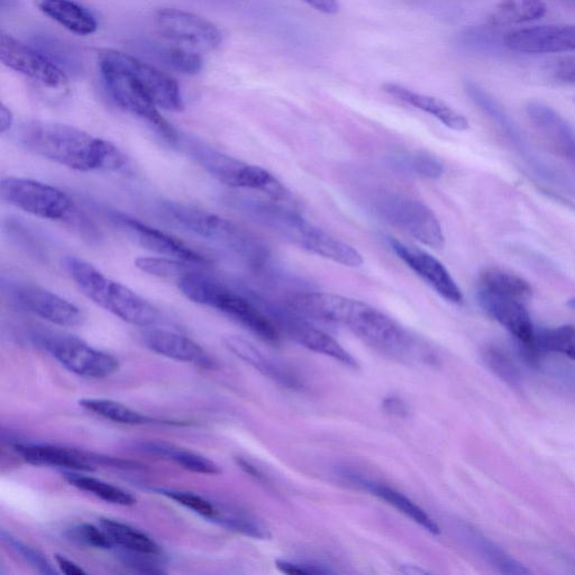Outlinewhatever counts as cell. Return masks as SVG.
Here are the masks:
<instances>
[{"label": "cell", "instance_id": "6da1fadb", "mask_svg": "<svg viewBox=\"0 0 575 575\" xmlns=\"http://www.w3.org/2000/svg\"><path fill=\"white\" fill-rule=\"evenodd\" d=\"M287 303L309 318L340 325L371 349L399 361L424 358L426 350L416 337L381 310L363 301L325 292H307Z\"/></svg>", "mask_w": 575, "mask_h": 575}, {"label": "cell", "instance_id": "7a4b0ae2", "mask_svg": "<svg viewBox=\"0 0 575 575\" xmlns=\"http://www.w3.org/2000/svg\"><path fill=\"white\" fill-rule=\"evenodd\" d=\"M15 138L27 152L79 172L118 171L126 166L115 144L75 126L43 121L18 126Z\"/></svg>", "mask_w": 575, "mask_h": 575}, {"label": "cell", "instance_id": "3957f363", "mask_svg": "<svg viewBox=\"0 0 575 575\" xmlns=\"http://www.w3.org/2000/svg\"><path fill=\"white\" fill-rule=\"evenodd\" d=\"M237 204L259 224L300 249L345 267L357 268L363 264L357 249L308 222L286 204L250 199L237 200Z\"/></svg>", "mask_w": 575, "mask_h": 575}, {"label": "cell", "instance_id": "277c9868", "mask_svg": "<svg viewBox=\"0 0 575 575\" xmlns=\"http://www.w3.org/2000/svg\"><path fill=\"white\" fill-rule=\"evenodd\" d=\"M164 213L185 230L234 255L255 272L269 269L270 252L258 236L230 219L176 202L163 204Z\"/></svg>", "mask_w": 575, "mask_h": 575}, {"label": "cell", "instance_id": "5b68a950", "mask_svg": "<svg viewBox=\"0 0 575 575\" xmlns=\"http://www.w3.org/2000/svg\"><path fill=\"white\" fill-rule=\"evenodd\" d=\"M198 268L191 269L176 282L182 295L196 304L218 310L263 341L272 344L280 341L278 327L245 288L228 287Z\"/></svg>", "mask_w": 575, "mask_h": 575}, {"label": "cell", "instance_id": "8992f818", "mask_svg": "<svg viewBox=\"0 0 575 575\" xmlns=\"http://www.w3.org/2000/svg\"><path fill=\"white\" fill-rule=\"evenodd\" d=\"M66 268L73 282L88 299L131 325L152 328L168 324L158 307L120 282L107 278L89 262L70 257Z\"/></svg>", "mask_w": 575, "mask_h": 575}, {"label": "cell", "instance_id": "52a82bcc", "mask_svg": "<svg viewBox=\"0 0 575 575\" xmlns=\"http://www.w3.org/2000/svg\"><path fill=\"white\" fill-rule=\"evenodd\" d=\"M100 76L108 94L124 111L139 117L164 141L177 145L179 134L162 116L148 89L132 66V56L115 50H102L98 54Z\"/></svg>", "mask_w": 575, "mask_h": 575}, {"label": "cell", "instance_id": "ba28073f", "mask_svg": "<svg viewBox=\"0 0 575 575\" xmlns=\"http://www.w3.org/2000/svg\"><path fill=\"white\" fill-rule=\"evenodd\" d=\"M0 197L26 214L68 224L89 239L96 236L93 224L71 197L57 187L31 179L7 177L0 182Z\"/></svg>", "mask_w": 575, "mask_h": 575}, {"label": "cell", "instance_id": "9c48e42d", "mask_svg": "<svg viewBox=\"0 0 575 575\" xmlns=\"http://www.w3.org/2000/svg\"><path fill=\"white\" fill-rule=\"evenodd\" d=\"M185 148L200 167L227 187L260 191L273 202L286 205L291 199L287 188L266 169L231 157L197 139L186 140Z\"/></svg>", "mask_w": 575, "mask_h": 575}, {"label": "cell", "instance_id": "30bf717a", "mask_svg": "<svg viewBox=\"0 0 575 575\" xmlns=\"http://www.w3.org/2000/svg\"><path fill=\"white\" fill-rule=\"evenodd\" d=\"M369 204L373 213L391 226L430 248H443L442 226L432 209L421 200L382 190L371 196Z\"/></svg>", "mask_w": 575, "mask_h": 575}, {"label": "cell", "instance_id": "8fae6325", "mask_svg": "<svg viewBox=\"0 0 575 575\" xmlns=\"http://www.w3.org/2000/svg\"><path fill=\"white\" fill-rule=\"evenodd\" d=\"M250 296L276 324L279 331H284L291 340L304 346L309 351L323 354L351 368H357L358 363L343 346L331 335L308 321L309 317L292 308L287 301L272 300L259 292L250 290Z\"/></svg>", "mask_w": 575, "mask_h": 575}, {"label": "cell", "instance_id": "7c38bea8", "mask_svg": "<svg viewBox=\"0 0 575 575\" xmlns=\"http://www.w3.org/2000/svg\"><path fill=\"white\" fill-rule=\"evenodd\" d=\"M4 296L13 305L62 327H77L85 321L82 310L54 292L30 282H3Z\"/></svg>", "mask_w": 575, "mask_h": 575}, {"label": "cell", "instance_id": "4fadbf2b", "mask_svg": "<svg viewBox=\"0 0 575 575\" xmlns=\"http://www.w3.org/2000/svg\"><path fill=\"white\" fill-rule=\"evenodd\" d=\"M0 60L4 65L44 88L65 91L68 87L66 72L39 49L17 41L11 35L0 36Z\"/></svg>", "mask_w": 575, "mask_h": 575}, {"label": "cell", "instance_id": "5bb4252c", "mask_svg": "<svg viewBox=\"0 0 575 575\" xmlns=\"http://www.w3.org/2000/svg\"><path fill=\"white\" fill-rule=\"evenodd\" d=\"M43 343L54 359L77 376L104 379L120 369V362L114 355L97 350L76 337L49 336Z\"/></svg>", "mask_w": 575, "mask_h": 575}, {"label": "cell", "instance_id": "9a60e30c", "mask_svg": "<svg viewBox=\"0 0 575 575\" xmlns=\"http://www.w3.org/2000/svg\"><path fill=\"white\" fill-rule=\"evenodd\" d=\"M154 23L163 38L193 49L215 50L223 42V34L215 24L181 9H160Z\"/></svg>", "mask_w": 575, "mask_h": 575}, {"label": "cell", "instance_id": "2e32d148", "mask_svg": "<svg viewBox=\"0 0 575 575\" xmlns=\"http://www.w3.org/2000/svg\"><path fill=\"white\" fill-rule=\"evenodd\" d=\"M477 298L481 308L515 337L526 359L535 363L534 341L536 328L532 322L531 315L528 313L526 304L522 300L498 295L495 292L480 288L477 291Z\"/></svg>", "mask_w": 575, "mask_h": 575}, {"label": "cell", "instance_id": "e0dca14e", "mask_svg": "<svg viewBox=\"0 0 575 575\" xmlns=\"http://www.w3.org/2000/svg\"><path fill=\"white\" fill-rule=\"evenodd\" d=\"M108 216L117 227L122 228L142 248L158 253L161 257L163 255V257L186 261L198 267L208 266L211 263L205 255L191 249L176 237L142 223L139 219L118 211H111Z\"/></svg>", "mask_w": 575, "mask_h": 575}, {"label": "cell", "instance_id": "ac0fdd59", "mask_svg": "<svg viewBox=\"0 0 575 575\" xmlns=\"http://www.w3.org/2000/svg\"><path fill=\"white\" fill-rule=\"evenodd\" d=\"M389 245L397 257L405 262L407 267L412 269L436 294L451 304L461 305L463 303L460 287L451 273L432 254L395 239H389Z\"/></svg>", "mask_w": 575, "mask_h": 575}, {"label": "cell", "instance_id": "d6986e66", "mask_svg": "<svg viewBox=\"0 0 575 575\" xmlns=\"http://www.w3.org/2000/svg\"><path fill=\"white\" fill-rule=\"evenodd\" d=\"M505 47L527 54L575 52V25H545L509 32Z\"/></svg>", "mask_w": 575, "mask_h": 575}, {"label": "cell", "instance_id": "ffe728a7", "mask_svg": "<svg viewBox=\"0 0 575 575\" xmlns=\"http://www.w3.org/2000/svg\"><path fill=\"white\" fill-rule=\"evenodd\" d=\"M141 340L146 348L164 358L202 365V367L212 365L211 358L202 346L185 335L152 327L143 332Z\"/></svg>", "mask_w": 575, "mask_h": 575}, {"label": "cell", "instance_id": "44dd1931", "mask_svg": "<svg viewBox=\"0 0 575 575\" xmlns=\"http://www.w3.org/2000/svg\"><path fill=\"white\" fill-rule=\"evenodd\" d=\"M15 450L31 464L72 471H93L96 462L84 452L53 445L20 444L15 446Z\"/></svg>", "mask_w": 575, "mask_h": 575}, {"label": "cell", "instance_id": "7402d4cb", "mask_svg": "<svg viewBox=\"0 0 575 575\" xmlns=\"http://www.w3.org/2000/svg\"><path fill=\"white\" fill-rule=\"evenodd\" d=\"M386 93L409 106H413L419 111L432 115L446 127L453 131L463 132L470 129V123L467 117L455 111L454 108L447 105L443 100L416 93L397 84L383 85Z\"/></svg>", "mask_w": 575, "mask_h": 575}, {"label": "cell", "instance_id": "603a6c76", "mask_svg": "<svg viewBox=\"0 0 575 575\" xmlns=\"http://www.w3.org/2000/svg\"><path fill=\"white\" fill-rule=\"evenodd\" d=\"M226 348L239 357L244 362L252 365L254 369L260 371L263 376L276 381L279 385L289 389L300 387V382L294 374L275 359L263 353L251 342L239 336H227L224 340Z\"/></svg>", "mask_w": 575, "mask_h": 575}, {"label": "cell", "instance_id": "cb8c5ba5", "mask_svg": "<svg viewBox=\"0 0 575 575\" xmlns=\"http://www.w3.org/2000/svg\"><path fill=\"white\" fill-rule=\"evenodd\" d=\"M40 11L66 30L77 35H91L98 29L96 17L73 0H39Z\"/></svg>", "mask_w": 575, "mask_h": 575}, {"label": "cell", "instance_id": "d4e9b609", "mask_svg": "<svg viewBox=\"0 0 575 575\" xmlns=\"http://www.w3.org/2000/svg\"><path fill=\"white\" fill-rule=\"evenodd\" d=\"M359 485L367 489L373 496L385 501L389 506L394 507L413 522L425 529L428 533L438 535L441 533L440 527L424 509L414 503V501L398 490L390 488L380 483L371 481H359Z\"/></svg>", "mask_w": 575, "mask_h": 575}, {"label": "cell", "instance_id": "484cf974", "mask_svg": "<svg viewBox=\"0 0 575 575\" xmlns=\"http://www.w3.org/2000/svg\"><path fill=\"white\" fill-rule=\"evenodd\" d=\"M100 526L105 529L115 545L127 552L151 556V558H158L162 554V549L157 542L139 529L108 518L100 519Z\"/></svg>", "mask_w": 575, "mask_h": 575}, {"label": "cell", "instance_id": "4316f807", "mask_svg": "<svg viewBox=\"0 0 575 575\" xmlns=\"http://www.w3.org/2000/svg\"><path fill=\"white\" fill-rule=\"evenodd\" d=\"M478 288L522 300L525 304L533 297V288L528 281L513 272L500 268H488L483 271L479 278Z\"/></svg>", "mask_w": 575, "mask_h": 575}, {"label": "cell", "instance_id": "83f0119b", "mask_svg": "<svg viewBox=\"0 0 575 575\" xmlns=\"http://www.w3.org/2000/svg\"><path fill=\"white\" fill-rule=\"evenodd\" d=\"M546 353H559L575 361V326L562 325L535 332V362Z\"/></svg>", "mask_w": 575, "mask_h": 575}, {"label": "cell", "instance_id": "f1b7e54d", "mask_svg": "<svg viewBox=\"0 0 575 575\" xmlns=\"http://www.w3.org/2000/svg\"><path fill=\"white\" fill-rule=\"evenodd\" d=\"M145 450L160 456V458L175 462L180 467L191 472L202 474H218L221 472L218 465L205 458V456L173 444L151 442L145 444Z\"/></svg>", "mask_w": 575, "mask_h": 575}, {"label": "cell", "instance_id": "f546056e", "mask_svg": "<svg viewBox=\"0 0 575 575\" xmlns=\"http://www.w3.org/2000/svg\"><path fill=\"white\" fill-rule=\"evenodd\" d=\"M546 11L542 0H505L491 15L490 23L494 26L528 23L540 20Z\"/></svg>", "mask_w": 575, "mask_h": 575}, {"label": "cell", "instance_id": "4dcf8cb0", "mask_svg": "<svg viewBox=\"0 0 575 575\" xmlns=\"http://www.w3.org/2000/svg\"><path fill=\"white\" fill-rule=\"evenodd\" d=\"M65 477L73 487L89 492L106 503L120 506H133L136 503V499L130 492L115 487L111 483L73 472L65 473Z\"/></svg>", "mask_w": 575, "mask_h": 575}, {"label": "cell", "instance_id": "1f68e13d", "mask_svg": "<svg viewBox=\"0 0 575 575\" xmlns=\"http://www.w3.org/2000/svg\"><path fill=\"white\" fill-rule=\"evenodd\" d=\"M80 405L88 412L117 424L141 425L149 422L148 417L114 400L87 398L80 400Z\"/></svg>", "mask_w": 575, "mask_h": 575}, {"label": "cell", "instance_id": "d6a6232c", "mask_svg": "<svg viewBox=\"0 0 575 575\" xmlns=\"http://www.w3.org/2000/svg\"><path fill=\"white\" fill-rule=\"evenodd\" d=\"M135 266L150 276L175 282L191 269L198 267L186 261L167 257L139 258L135 260Z\"/></svg>", "mask_w": 575, "mask_h": 575}, {"label": "cell", "instance_id": "836d02e7", "mask_svg": "<svg viewBox=\"0 0 575 575\" xmlns=\"http://www.w3.org/2000/svg\"><path fill=\"white\" fill-rule=\"evenodd\" d=\"M394 164L400 170L426 179L440 178L444 172L441 161L427 153L401 154L394 158Z\"/></svg>", "mask_w": 575, "mask_h": 575}, {"label": "cell", "instance_id": "e575fe53", "mask_svg": "<svg viewBox=\"0 0 575 575\" xmlns=\"http://www.w3.org/2000/svg\"><path fill=\"white\" fill-rule=\"evenodd\" d=\"M213 520L224 525L232 531L250 536L253 538L267 537L266 529L250 515H246L241 510L232 508H217V514Z\"/></svg>", "mask_w": 575, "mask_h": 575}, {"label": "cell", "instance_id": "d590c367", "mask_svg": "<svg viewBox=\"0 0 575 575\" xmlns=\"http://www.w3.org/2000/svg\"><path fill=\"white\" fill-rule=\"evenodd\" d=\"M155 53L167 66L186 73V75H196L203 68L202 57L194 51L181 48H162Z\"/></svg>", "mask_w": 575, "mask_h": 575}, {"label": "cell", "instance_id": "8d00e7d4", "mask_svg": "<svg viewBox=\"0 0 575 575\" xmlns=\"http://www.w3.org/2000/svg\"><path fill=\"white\" fill-rule=\"evenodd\" d=\"M483 361L486 362L492 372L509 383L510 386H519L520 374L514 362L503 351L495 348V346H490L483 351Z\"/></svg>", "mask_w": 575, "mask_h": 575}, {"label": "cell", "instance_id": "74e56055", "mask_svg": "<svg viewBox=\"0 0 575 575\" xmlns=\"http://www.w3.org/2000/svg\"><path fill=\"white\" fill-rule=\"evenodd\" d=\"M157 491L160 495L176 501L177 504L193 510L194 513L205 518L213 520L217 514V507L215 505L209 503V501L203 497L190 494V492L170 489H158Z\"/></svg>", "mask_w": 575, "mask_h": 575}, {"label": "cell", "instance_id": "f35d334b", "mask_svg": "<svg viewBox=\"0 0 575 575\" xmlns=\"http://www.w3.org/2000/svg\"><path fill=\"white\" fill-rule=\"evenodd\" d=\"M3 541L11 547V549L21 558L31 565L36 571H39L43 574H53L56 573L51 567V564L45 556L41 554L39 551H36L30 545L25 544L24 542L17 540L13 535L6 533L5 531L2 533Z\"/></svg>", "mask_w": 575, "mask_h": 575}, {"label": "cell", "instance_id": "ab89813d", "mask_svg": "<svg viewBox=\"0 0 575 575\" xmlns=\"http://www.w3.org/2000/svg\"><path fill=\"white\" fill-rule=\"evenodd\" d=\"M71 536L76 541L87 546L100 550H111L115 546L112 538L105 532V529L97 528L94 525L80 524L70 531Z\"/></svg>", "mask_w": 575, "mask_h": 575}, {"label": "cell", "instance_id": "60d3db41", "mask_svg": "<svg viewBox=\"0 0 575 575\" xmlns=\"http://www.w3.org/2000/svg\"><path fill=\"white\" fill-rule=\"evenodd\" d=\"M38 48L60 68L65 66L68 69L75 70L78 66L76 59L72 57V53L56 40L40 39Z\"/></svg>", "mask_w": 575, "mask_h": 575}, {"label": "cell", "instance_id": "b9f144b4", "mask_svg": "<svg viewBox=\"0 0 575 575\" xmlns=\"http://www.w3.org/2000/svg\"><path fill=\"white\" fill-rule=\"evenodd\" d=\"M277 568L282 573L290 575L326 574L328 572L317 565L289 561H277Z\"/></svg>", "mask_w": 575, "mask_h": 575}, {"label": "cell", "instance_id": "7bdbcfd3", "mask_svg": "<svg viewBox=\"0 0 575 575\" xmlns=\"http://www.w3.org/2000/svg\"><path fill=\"white\" fill-rule=\"evenodd\" d=\"M551 71L554 78L575 84V58H564L556 61Z\"/></svg>", "mask_w": 575, "mask_h": 575}, {"label": "cell", "instance_id": "ee69618b", "mask_svg": "<svg viewBox=\"0 0 575 575\" xmlns=\"http://www.w3.org/2000/svg\"><path fill=\"white\" fill-rule=\"evenodd\" d=\"M301 2L313 7L315 11L327 15H333L340 11L339 0H301Z\"/></svg>", "mask_w": 575, "mask_h": 575}, {"label": "cell", "instance_id": "f6af8a7d", "mask_svg": "<svg viewBox=\"0 0 575 575\" xmlns=\"http://www.w3.org/2000/svg\"><path fill=\"white\" fill-rule=\"evenodd\" d=\"M57 563L61 571L68 575H81L86 574V571L79 567L78 564L65 558V556L57 555Z\"/></svg>", "mask_w": 575, "mask_h": 575}, {"label": "cell", "instance_id": "bcb514c9", "mask_svg": "<svg viewBox=\"0 0 575 575\" xmlns=\"http://www.w3.org/2000/svg\"><path fill=\"white\" fill-rule=\"evenodd\" d=\"M14 116L5 104L0 105V133L3 135L12 130Z\"/></svg>", "mask_w": 575, "mask_h": 575}, {"label": "cell", "instance_id": "7dc6e473", "mask_svg": "<svg viewBox=\"0 0 575 575\" xmlns=\"http://www.w3.org/2000/svg\"><path fill=\"white\" fill-rule=\"evenodd\" d=\"M0 3H2V8L6 9L13 7L17 3V0H0Z\"/></svg>", "mask_w": 575, "mask_h": 575}, {"label": "cell", "instance_id": "c3c4849f", "mask_svg": "<svg viewBox=\"0 0 575 575\" xmlns=\"http://www.w3.org/2000/svg\"><path fill=\"white\" fill-rule=\"evenodd\" d=\"M568 306L575 312V297L568 301Z\"/></svg>", "mask_w": 575, "mask_h": 575}, {"label": "cell", "instance_id": "681fc988", "mask_svg": "<svg viewBox=\"0 0 575 575\" xmlns=\"http://www.w3.org/2000/svg\"><path fill=\"white\" fill-rule=\"evenodd\" d=\"M564 2H571V3H575V0H564Z\"/></svg>", "mask_w": 575, "mask_h": 575}]
</instances>
